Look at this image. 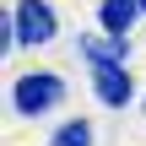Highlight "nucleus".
Here are the masks:
<instances>
[{"mask_svg":"<svg viewBox=\"0 0 146 146\" xmlns=\"http://www.w3.org/2000/svg\"><path fill=\"white\" fill-rule=\"evenodd\" d=\"M81 60H92V87H98V98H103L108 108H125V103H130L125 43H119V38H108V43H98V38H81Z\"/></svg>","mask_w":146,"mask_h":146,"instance_id":"obj_1","label":"nucleus"},{"mask_svg":"<svg viewBox=\"0 0 146 146\" xmlns=\"http://www.w3.org/2000/svg\"><path fill=\"white\" fill-rule=\"evenodd\" d=\"M60 98H65V81H60L54 70H33V76H22L16 92H11V103H16L22 114H49Z\"/></svg>","mask_w":146,"mask_h":146,"instance_id":"obj_2","label":"nucleus"},{"mask_svg":"<svg viewBox=\"0 0 146 146\" xmlns=\"http://www.w3.org/2000/svg\"><path fill=\"white\" fill-rule=\"evenodd\" d=\"M16 43H49L54 33H60V22H54V11L43 5V0H22L16 11Z\"/></svg>","mask_w":146,"mask_h":146,"instance_id":"obj_3","label":"nucleus"},{"mask_svg":"<svg viewBox=\"0 0 146 146\" xmlns=\"http://www.w3.org/2000/svg\"><path fill=\"white\" fill-rule=\"evenodd\" d=\"M98 16H103V33L125 43V33L135 27V16H141V5H135V0H103V11H98Z\"/></svg>","mask_w":146,"mask_h":146,"instance_id":"obj_4","label":"nucleus"},{"mask_svg":"<svg viewBox=\"0 0 146 146\" xmlns=\"http://www.w3.org/2000/svg\"><path fill=\"white\" fill-rule=\"evenodd\" d=\"M54 146H92V130H87V125L76 119V125H65V130L54 135Z\"/></svg>","mask_w":146,"mask_h":146,"instance_id":"obj_5","label":"nucleus"},{"mask_svg":"<svg viewBox=\"0 0 146 146\" xmlns=\"http://www.w3.org/2000/svg\"><path fill=\"white\" fill-rule=\"evenodd\" d=\"M135 5H141V16H146V0H135Z\"/></svg>","mask_w":146,"mask_h":146,"instance_id":"obj_6","label":"nucleus"}]
</instances>
